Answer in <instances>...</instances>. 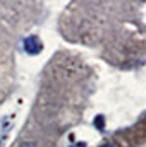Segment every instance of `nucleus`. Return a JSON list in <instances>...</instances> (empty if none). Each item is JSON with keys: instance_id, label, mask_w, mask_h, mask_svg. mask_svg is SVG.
<instances>
[{"instance_id": "f257e3e1", "label": "nucleus", "mask_w": 146, "mask_h": 147, "mask_svg": "<svg viewBox=\"0 0 146 147\" xmlns=\"http://www.w3.org/2000/svg\"><path fill=\"white\" fill-rule=\"evenodd\" d=\"M23 46H24V51H26L28 55H38V53H41V50H43V43H41V39H40L36 34H31V36L24 38Z\"/></svg>"}, {"instance_id": "f03ea898", "label": "nucleus", "mask_w": 146, "mask_h": 147, "mask_svg": "<svg viewBox=\"0 0 146 147\" xmlns=\"http://www.w3.org/2000/svg\"><path fill=\"white\" fill-rule=\"evenodd\" d=\"M103 125H105V120H103L102 115H98V116L95 118V127H96L98 130H103Z\"/></svg>"}, {"instance_id": "7ed1b4c3", "label": "nucleus", "mask_w": 146, "mask_h": 147, "mask_svg": "<svg viewBox=\"0 0 146 147\" xmlns=\"http://www.w3.org/2000/svg\"><path fill=\"white\" fill-rule=\"evenodd\" d=\"M72 147H86V144H84V142H77V144L72 146Z\"/></svg>"}, {"instance_id": "20e7f679", "label": "nucleus", "mask_w": 146, "mask_h": 147, "mask_svg": "<svg viewBox=\"0 0 146 147\" xmlns=\"http://www.w3.org/2000/svg\"><path fill=\"white\" fill-rule=\"evenodd\" d=\"M102 147H112V146H110V144H105V146H102Z\"/></svg>"}]
</instances>
